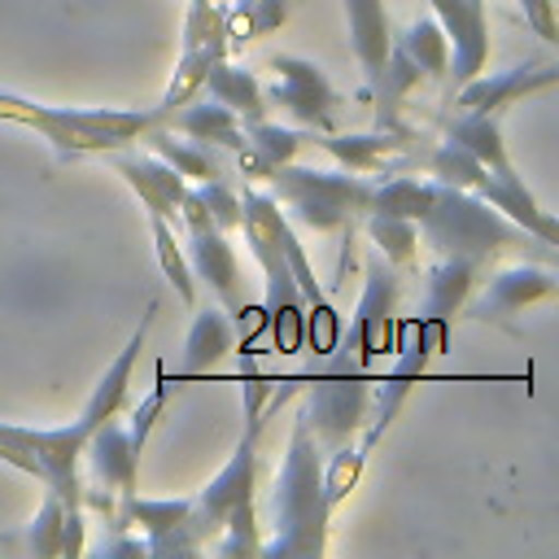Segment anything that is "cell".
<instances>
[{"mask_svg":"<svg viewBox=\"0 0 559 559\" xmlns=\"http://www.w3.org/2000/svg\"><path fill=\"white\" fill-rule=\"evenodd\" d=\"M271 511V537H262V555H323L328 550V524L332 507L323 502V454L319 441L297 411L293 437L284 450V463L275 472V489L266 498Z\"/></svg>","mask_w":559,"mask_h":559,"instance_id":"obj_1","label":"cell"},{"mask_svg":"<svg viewBox=\"0 0 559 559\" xmlns=\"http://www.w3.org/2000/svg\"><path fill=\"white\" fill-rule=\"evenodd\" d=\"M0 118L17 127H35L61 157L83 153H114L131 140H144L148 127H157L162 109H87V105H48L31 100L22 92L0 87Z\"/></svg>","mask_w":559,"mask_h":559,"instance_id":"obj_2","label":"cell"},{"mask_svg":"<svg viewBox=\"0 0 559 559\" xmlns=\"http://www.w3.org/2000/svg\"><path fill=\"white\" fill-rule=\"evenodd\" d=\"M419 245L437 249V258H467V262L485 266L493 253H502L511 245H528V231H520L511 218H502L476 192L437 183V197H432L428 214L419 218Z\"/></svg>","mask_w":559,"mask_h":559,"instance_id":"obj_3","label":"cell"},{"mask_svg":"<svg viewBox=\"0 0 559 559\" xmlns=\"http://www.w3.org/2000/svg\"><path fill=\"white\" fill-rule=\"evenodd\" d=\"M266 183H271V197L280 205H288L284 218L306 231H345L371 205V179L354 175L345 166L314 170V166L284 162V166H271Z\"/></svg>","mask_w":559,"mask_h":559,"instance_id":"obj_4","label":"cell"},{"mask_svg":"<svg viewBox=\"0 0 559 559\" xmlns=\"http://www.w3.org/2000/svg\"><path fill=\"white\" fill-rule=\"evenodd\" d=\"M245 437L236 441L231 459L218 467V476L192 493V511H188V537L197 550H205L231 520L236 507L253 502V489H258V437H262V406H245Z\"/></svg>","mask_w":559,"mask_h":559,"instance_id":"obj_5","label":"cell"},{"mask_svg":"<svg viewBox=\"0 0 559 559\" xmlns=\"http://www.w3.org/2000/svg\"><path fill=\"white\" fill-rule=\"evenodd\" d=\"M179 223L188 227V249L183 253H188L192 275L214 293V301L227 314H236L245 306V271H240V258L227 245V231H218L210 223V214H205V205H201V197L192 188L179 201Z\"/></svg>","mask_w":559,"mask_h":559,"instance_id":"obj_6","label":"cell"},{"mask_svg":"<svg viewBox=\"0 0 559 559\" xmlns=\"http://www.w3.org/2000/svg\"><path fill=\"white\" fill-rule=\"evenodd\" d=\"M262 92H266V105H280L306 131H332L336 109H341V96L328 83L323 66L310 57H297V52L271 57V87H262Z\"/></svg>","mask_w":559,"mask_h":559,"instance_id":"obj_7","label":"cell"},{"mask_svg":"<svg viewBox=\"0 0 559 559\" xmlns=\"http://www.w3.org/2000/svg\"><path fill=\"white\" fill-rule=\"evenodd\" d=\"M397 297H402V280L393 271V262H384L380 253L367 262L362 271V293L354 306V323H349V345L358 367H367L376 354L393 349V328H397Z\"/></svg>","mask_w":559,"mask_h":559,"instance_id":"obj_8","label":"cell"},{"mask_svg":"<svg viewBox=\"0 0 559 559\" xmlns=\"http://www.w3.org/2000/svg\"><path fill=\"white\" fill-rule=\"evenodd\" d=\"M371 411V384L367 376H349V371H336V376H319L310 389H306V424L314 432L319 445H345L362 419Z\"/></svg>","mask_w":559,"mask_h":559,"instance_id":"obj_9","label":"cell"},{"mask_svg":"<svg viewBox=\"0 0 559 559\" xmlns=\"http://www.w3.org/2000/svg\"><path fill=\"white\" fill-rule=\"evenodd\" d=\"M555 83H559L555 61H524V66H511V70H498V74L480 70L467 83H459L454 105L467 109V114H502L507 105H515L533 92H550Z\"/></svg>","mask_w":559,"mask_h":559,"instance_id":"obj_10","label":"cell"},{"mask_svg":"<svg viewBox=\"0 0 559 559\" xmlns=\"http://www.w3.org/2000/svg\"><path fill=\"white\" fill-rule=\"evenodd\" d=\"M432 17L441 22L450 39V79L467 83L472 74L485 70L489 61V22H485V0H428Z\"/></svg>","mask_w":559,"mask_h":559,"instance_id":"obj_11","label":"cell"},{"mask_svg":"<svg viewBox=\"0 0 559 559\" xmlns=\"http://www.w3.org/2000/svg\"><path fill=\"white\" fill-rule=\"evenodd\" d=\"M188 511H192V498H140V493H122V507H118V524L114 528L140 524L144 528V542H148V555H197V546L188 537Z\"/></svg>","mask_w":559,"mask_h":559,"instance_id":"obj_12","label":"cell"},{"mask_svg":"<svg viewBox=\"0 0 559 559\" xmlns=\"http://www.w3.org/2000/svg\"><path fill=\"white\" fill-rule=\"evenodd\" d=\"M83 459H87V472H92L96 485H105L114 493H135L140 489V445L131 441L127 424H118V415L87 432Z\"/></svg>","mask_w":559,"mask_h":559,"instance_id":"obj_13","label":"cell"},{"mask_svg":"<svg viewBox=\"0 0 559 559\" xmlns=\"http://www.w3.org/2000/svg\"><path fill=\"white\" fill-rule=\"evenodd\" d=\"M480 201H489L502 218H511L520 231L537 236L542 245H555L559 240V223L550 218V210L537 205V197L524 188V175L515 166H502V170H485L480 183L472 188Z\"/></svg>","mask_w":559,"mask_h":559,"instance_id":"obj_14","label":"cell"},{"mask_svg":"<svg viewBox=\"0 0 559 559\" xmlns=\"http://www.w3.org/2000/svg\"><path fill=\"white\" fill-rule=\"evenodd\" d=\"M555 288H559V280L546 266H507V271L489 275L480 297H467L472 301L467 314L472 319H507V314H520L533 301L555 297Z\"/></svg>","mask_w":559,"mask_h":559,"instance_id":"obj_15","label":"cell"},{"mask_svg":"<svg viewBox=\"0 0 559 559\" xmlns=\"http://www.w3.org/2000/svg\"><path fill=\"white\" fill-rule=\"evenodd\" d=\"M114 175L144 201L148 214H157V218H179V201H183V192H188V179H183L175 166H166L157 153L144 157V153H122V148H114Z\"/></svg>","mask_w":559,"mask_h":559,"instance_id":"obj_16","label":"cell"},{"mask_svg":"<svg viewBox=\"0 0 559 559\" xmlns=\"http://www.w3.org/2000/svg\"><path fill=\"white\" fill-rule=\"evenodd\" d=\"M406 131H397V127H376V131H358V135H332V131H310L306 135V144H314V148H323L328 157H336L345 170H354V175H371V170H380L393 153H402L406 148Z\"/></svg>","mask_w":559,"mask_h":559,"instance_id":"obj_17","label":"cell"},{"mask_svg":"<svg viewBox=\"0 0 559 559\" xmlns=\"http://www.w3.org/2000/svg\"><path fill=\"white\" fill-rule=\"evenodd\" d=\"M345 4V26H349V48L367 74V87L380 83L389 44H393V26L384 13V0H341Z\"/></svg>","mask_w":559,"mask_h":559,"instance_id":"obj_18","label":"cell"},{"mask_svg":"<svg viewBox=\"0 0 559 559\" xmlns=\"http://www.w3.org/2000/svg\"><path fill=\"white\" fill-rule=\"evenodd\" d=\"M162 122H166L170 131L188 135V140L210 144V148H231V153L245 148V127H240V118H236L227 105H218L214 96H210V100H197V105L183 100V105L170 109Z\"/></svg>","mask_w":559,"mask_h":559,"instance_id":"obj_19","label":"cell"},{"mask_svg":"<svg viewBox=\"0 0 559 559\" xmlns=\"http://www.w3.org/2000/svg\"><path fill=\"white\" fill-rule=\"evenodd\" d=\"M476 275H480V266L467 262V258H437V266L424 280V310H419V319H445L450 323V314L467 306V297L476 288Z\"/></svg>","mask_w":559,"mask_h":559,"instance_id":"obj_20","label":"cell"},{"mask_svg":"<svg viewBox=\"0 0 559 559\" xmlns=\"http://www.w3.org/2000/svg\"><path fill=\"white\" fill-rule=\"evenodd\" d=\"M201 87H205L218 105H227L240 122L266 118V92H262L258 74L245 70V66H236V61H227V57H218V61L205 70V83H201Z\"/></svg>","mask_w":559,"mask_h":559,"instance_id":"obj_21","label":"cell"},{"mask_svg":"<svg viewBox=\"0 0 559 559\" xmlns=\"http://www.w3.org/2000/svg\"><path fill=\"white\" fill-rule=\"evenodd\" d=\"M236 345V323L223 306H205L192 314V328L183 336V376L210 371L227 349Z\"/></svg>","mask_w":559,"mask_h":559,"instance_id":"obj_22","label":"cell"},{"mask_svg":"<svg viewBox=\"0 0 559 559\" xmlns=\"http://www.w3.org/2000/svg\"><path fill=\"white\" fill-rule=\"evenodd\" d=\"M144 140L153 144V153H157L166 166H175V170H179L183 179H192V183H205V179H218V175H223V162H218V153H214L210 144L188 140V135L175 140V131H170L166 122L148 127Z\"/></svg>","mask_w":559,"mask_h":559,"instance_id":"obj_23","label":"cell"},{"mask_svg":"<svg viewBox=\"0 0 559 559\" xmlns=\"http://www.w3.org/2000/svg\"><path fill=\"white\" fill-rule=\"evenodd\" d=\"M445 140L459 144V148H467L485 170L511 166L507 144H502V131H498V114H467V109H459L450 118V127H445Z\"/></svg>","mask_w":559,"mask_h":559,"instance_id":"obj_24","label":"cell"},{"mask_svg":"<svg viewBox=\"0 0 559 559\" xmlns=\"http://www.w3.org/2000/svg\"><path fill=\"white\" fill-rule=\"evenodd\" d=\"M397 39V48L419 66V74L424 79H445V70H450V39H445V31H441V22L432 17V13H424V17H415L402 35H393Z\"/></svg>","mask_w":559,"mask_h":559,"instance_id":"obj_25","label":"cell"},{"mask_svg":"<svg viewBox=\"0 0 559 559\" xmlns=\"http://www.w3.org/2000/svg\"><path fill=\"white\" fill-rule=\"evenodd\" d=\"M437 197V179H411V175H393V179H380L371 183V205L376 214H397V218H424L428 205Z\"/></svg>","mask_w":559,"mask_h":559,"instance_id":"obj_26","label":"cell"},{"mask_svg":"<svg viewBox=\"0 0 559 559\" xmlns=\"http://www.w3.org/2000/svg\"><path fill=\"white\" fill-rule=\"evenodd\" d=\"M367 236L380 249L384 262L393 266H415L419 262V223L415 218H397V214H376L367 210Z\"/></svg>","mask_w":559,"mask_h":559,"instance_id":"obj_27","label":"cell"},{"mask_svg":"<svg viewBox=\"0 0 559 559\" xmlns=\"http://www.w3.org/2000/svg\"><path fill=\"white\" fill-rule=\"evenodd\" d=\"M240 127H245V148L262 166L297 162V153L306 148V135H310V131H297V127H280L271 118H253V122H240Z\"/></svg>","mask_w":559,"mask_h":559,"instance_id":"obj_28","label":"cell"},{"mask_svg":"<svg viewBox=\"0 0 559 559\" xmlns=\"http://www.w3.org/2000/svg\"><path fill=\"white\" fill-rule=\"evenodd\" d=\"M148 227H153L157 266H162V275L170 280L175 297H179L183 306H197V275H192V266H188V253H183V245L175 240V227H170V218H157V214H148Z\"/></svg>","mask_w":559,"mask_h":559,"instance_id":"obj_29","label":"cell"},{"mask_svg":"<svg viewBox=\"0 0 559 559\" xmlns=\"http://www.w3.org/2000/svg\"><path fill=\"white\" fill-rule=\"evenodd\" d=\"M214 61H218V52H205V48H179L175 74H170V83H166V92H162L157 109H162V114H170V109H179L183 100H192V96L201 92L205 70H210Z\"/></svg>","mask_w":559,"mask_h":559,"instance_id":"obj_30","label":"cell"},{"mask_svg":"<svg viewBox=\"0 0 559 559\" xmlns=\"http://www.w3.org/2000/svg\"><path fill=\"white\" fill-rule=\"evenodd\" d=\"M362 467H367V445H349V441L345 445H332V454L323 463V502L332 511L349 498V489L358 485Z\"/></svg>","mask_w":559,"mask_h":559,"instance_id":"obj_31","label":"cell"},{"mask_svg":"<svg viewBox=\"0 0 559 559\" xmlns=\"http://www.w3.org/2000/svg\"><path fill=\"white\" fill-rule=\"evenodd\" d=\"M183 48H205V52L227 57V17H223L218 4H210V0H192V4H188V17H183Z\"/></svg>","mask_w":559,"mask_h":559,"instance_id":"obj_32","label":"cell"},{"mask_svg":"<svg viewBox=\"0 0 559 559\" xmlns=\"http://www.w3.org/2000/svg\"><path fill=\"white\" fill-rule=\"evenodd\" d=\"M61 524H66V502L48 489L35 520L26 524V550L31 555H44V559H57L61 555Z\"/></svg>","mask_w":559,"mask_h":559,"instance_id":"obj_33","label":"cell"},{"mask_svg":"<svg viewBox=\"0 0 559 559\" xmlns=\"http://www.w3.org/2000/svg\"><path fill=\"white\" fill-rule=\"evenodd\" d=\"M428 175L437 179V183H450V188H476L480 183V175H485V166L467 153V148H459V144H441V148H432V157H428Z\"/></svg>","mask_w":559,"mask_h":559,"instance_id":"obj_34","label":"cell"},{"mask_svg":"<svg viewBox=\"0 0 559 559\" xmlns=\"http://www.w3.org/2000/svg\"><path fill=\"white\" fill-rule=\"evenodd\" d=\"M197 197H201V205H205V214H210V223L218 227V231H231V227H240V192L218 175V179H205V183H197L192 188Z\"/></svg>","mask_w":559,"mask_h":559,"instance_id":"obj_35","label":"cell"},{"mask_svg":"<svg viewBox=\"0 0 559 559\" xmlns=\"http://www.w3.org/2000/svg\"><path fill=\"white\" fill-rule=\"evenodd\" d=\"M284 17H288V0H253L249 17H240V35H231V39H258V35L275 31Z\"/></svg>","mask_w":559,"mask_h":559,"instance_id":"obj_36","label":"cell"},{"mask_svg":"<svg viewBox=\"0 0 559 559\" xmlns=\"http://www.w3.org/2000/svg\"><path fill=\"white\" fill-rule=\"evenodd\" d=\"M166 397H170V384L162 380L140 406H135V415H131V424H127V432H131V441L144 450V441H148V432H153V424H157V415L166 411Z\"/></svg>","mask_w":559,"mask_h":559,"instance_id":"obj_37","label":"cell"},{"mask_svg":"<svg viewBox=\"0 0 559 559\" xmlns=\"http://www.w3.org/2000/svg\"><path fill=\"white\" fill-rule=\"evenodd\" d=\"M310 310H314V314H306L301 336H310V345H314L319 354H328V349L336 345V310H332L328 301H314Z\"/></svg>","mask_w":559,"mask_h":559,"instance_id":"obj_38","label":"cell"},{"mask_svg":"<svg viewBox=\"0 0 559 559\" xmlns=\"http://www.w3.org/2000/svg\"><path fill=\"white\" fill-rule=\"evenodd\" d=\"M524 4V22L546 39V44H555L559 39V26H555V4L550 0H520Z\"/></svg>","mask_w":559,"mask_h":559,"instance_id":"obj_39","label":"cell"},{"mask_svg":"<svg viewBox=\"0 0 559 559\" xmlns=\"http://www.w3.org/2000/svg\"><path fill=\"white\" fill-rule=\"evenodd\" d=\"M100 555H105V559H118V555H135V559H144V555H148V542H144V537H114V542L100 546Z\"/></svg>","mask_w":559,"mask_h":559,"instance_id":"obj_40","label":"cell"}]
</instances>
